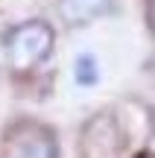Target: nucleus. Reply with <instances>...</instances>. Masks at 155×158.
Segmentation results:
<instances>
[{
  "instance_id": "3",
  "label": "nucleus",
  "mask_w": 155,
  "mask_h": 158,
  "mask_svg": "<svg viewBox=\"0 0 155 158\" xmlns=\"http://www.w3.org/2000/svg\"><path fill=\"white\" fill-rule=\"evenodd\" d=\"M18 158H59L56 141L47 129H32L18 138Z\"/></svg>"
},
{
  "instance_id": "5",
  "label": "nucleus",
  "mask_w": 155,
  "mask_h": 158,
  "mask_svg": "<svg viewBox=\"0 0 155 158\" xmlns=\"http://www.w3.org/2000/svg\"><path fill=\"white\" fill-rule=\"evenodd\" d=\"M152 21H155V9H152Z\"/></svg>"
},
{
  "instance_id": "4",
  "label": "nucleus",
  "mask_w": 155,
  "mask_h": 158,
  "mask_svg": "<svg viewBox=\"0 0 155 158\" xmlns=\"http://www.w3.org/2000/svg\"><path fill=\"white\" fill-rule=\"evenodd\" d=\"M73 76H76V82L79 85H94L97 82V76H100V70H97V59L94 56H79L76 59V64H73Z\"/></svg>"
},
{
  "instance_id": "1",
  "label": "nucleus",
  "mask_w": 155,
  "mask_h": 158,
  "mask_svg": "<svg viewBox=\"0 0 155 158\" xmlns=\"http://www.w3.org/2000/svg\"><path fill=\"white\" fill-rule=\"evenodd\" d=\"M53 50V27L44 21H27L6 35V59L15 70H29Z\"/></svg>"
},
{
  "instance_id": "2",
  "label": "nucleus",
  "mask_w": 155,
  "mask_h": 158,
  "mask_svg": "<svg viewBox=\"0 0 155 158\" xmlns=\"http://www.w3.org/2000/svg\"><path fill=\"white\" fill-rule=\"evenodd\" d=\"M56 9L67 27H85L91 21L111 15L114 12V0H59Z\"/></svg>"
}]
</instances>
